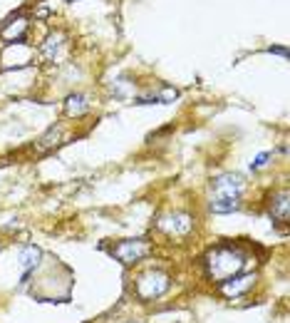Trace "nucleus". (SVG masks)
Here are the masks:
<instances>
[{"label": "nucleus", "mask_w": 290, "mask_h": 323, "mask_svg": "<svg viewBox=\"0 0 290 323\" xmlns=\"http://www.w3.org/2000/svg\"><path fill=\"white\" fill-rule=\"evenodd\" d=\"M256 286V273H236L231 279L221 281V294L228 296V298H238V296L248 294L251 289Z\"/></svg>", "instance_id": "6"}, {"label": "nucleus", "mask_w": 290, "mask_h": 323, "mask_svg": "<svg viewBox=\"0 0 290 323\" xmlns=\"http://www.w3.org/2000/svg\"><path fill=\"white\" fill-rule=\"evenodd\" d=\"M246 189V181L241 174H218L216 179H211V211L213 214H231L238 211L241 206V194Z\"/></svg>", "instance_id": "1"}, {"label": "nucleus", "mask_w": 290, "mask_h": 323, "mask_svg": "<svg viewBox=\"0 0 290 323\" xmlns=\"http://www.w3.org/2000/svg\"><path fill=\"white\" fill-rule=\"evenodd\" d=\"M87 110H89L87 95H82V92H75V95H70L65 100V115L67 117H82Z\"/></svg>", "instance_id": "8"}, {"label": "nucleus", "mask_w": 290, "mask_h": 323, "mask_svg": "<svg viewBox=\"0 0 290 323\" xmlns=\"http://www.w3.org/2000/svg\"><path fill=\"white\" fill-rule=\"evenodd\" d=\"M60 134H62V129H60V127H50V129H47V134H42V137H40V142H37L40 152H47V149L57 147V145H60Z\"/></svg>", "instance_id": "12"}, {"label": "nucleus", "mask_w": 290, "mask_h": 323, "mask_svg": "<svg viewBox=\"0 0 290 323\" xmlns=\"http://www.w3.org/2000/svg\"><path fill=\"white\" fill-rule=\"evenodd\" d=\"M203 264H206V271H208V276H211L213 281H226V279H231V276H236V273L243 271L246 256H243V251H238L236 246L223 244V246L211 249V251L206 254Z\"/></svg>", "instance_id": "2"}, {"label": "nucleus", "mask_w": 290, "mask_h": 323, "mask_svg": "<svg viewBox=\"0 0 290 323\" xmlns=\"http://www.w3.org/2000/svg\"><path fill=\"white\" fill-rule=\"evenodd\" d=\"M176 97H179V92L174 87H164L159 89V92H151V95H142V97H137V105H169V102H174Z\"/></svg>", "instance_id": "9"}, {"label": "nucleus", "mask_w": 290, "mask_h": 323, "mask_svg": "<svg viewBox=\"0 0 290 323\" xmlns=\"http://www.w3.org/2000/svg\"><path fill=\"white\" fill-rule=\"evenodd\" d=\"M270 157H273V152H263V154H258V157H256V159L251 162V169L256 172V169H261V167H265Z\"/></svg>", "instance_id": "13"}, {"label": "nucleus", "mask_w": 290, "mask_h": 323, "mask_svg": "<svg viewBox=\"0 0 290 323\" xmlns=\"http://www.w3.org/2000/svg\"><path fill=\"white\" fill-rule=\"evenodd\" d=\"M62 45H65V32H52L42 45H40V55L47 60V62H55L60 58V50H62Z\"/></svg>", "instance_id": "7"}, {"label": "nucleus", "mask_w": 290, "mask_h": 323, "mask_svg": "<svg viewBox=\"0 0 290 323\" xmlns=\"http://www.w3.org/2000/svg\"><path fill=\"white\" fill-rule=\"evenodd\" d=\"M270 214L278 216L280 221H288V192L280 189L275 197V204H270Z\"/></svg>", "instance_id": "11"}, {"label": "nucleus", "mask_w": 290, "mask_h": 323, "mask_svg": "<svg viewBox=\"0 0 290 323\" xmlns=\"http://www.w3.org/2000/svg\"><path fill=\"white\" fill-rule=\"evenodd\" d=\"M40 256H42V254H40V249H37V246H32V244L25 246V249L20 251V266H23V271H25V273H23V284L28 281L30 273L35 271V266H37V261H40Z\"/></svg>", "instance_id": "10"}, {"label": "nucleus", "mask_w": 290, "mask_h": 323, "mask_svg": "<svg viewBox=\"0 0 290 323\" xmlns=\"http://www.w3.org/2000/svg\"><path fill=\"white\" fill-rule=\"evenodd\" d=\"M270 55H280V58H288V50L285 48H268Z\"/></svg>", "instance_id": "14"}, {"label": "nucleus", "mask_w": 290, "mask_h": 323, "mask_svg": "<svg viewBox=\"0 0 290 323\" xmlns=\"http://www.w3.org/2000/svg\"><path fill=\"white\" fill-rule=\"evenodd\" d=\"M67 3H75V0H67Z\"/></svg>", "instance_id": "15"}, {"label": "nucleus", "mask_w": 290, "mask_h": 323, "mask_svg": "<svg viewBox=\"0 0 290 323\" xmlns=\"http://www.w3.org/2000/svg\"><path fill=\"white\" fill-rule=\"evenodd\" d=\"M169 286H171L169 273H164V271H159V268H149V271H144V273L137 279L134 294L139 296L142 301H154V298H161V296L166 294Z\"/></svg>", "instance_id": "3"}, {"label": "nucleus", "mask_w": 290, "mask_h": 323, "mask_svg": "<svg viewBox=\"0 0 290 323\" xmlns=\"http://www.w3.org/2000/svg\"><path fill=\"white\" fill-rule=\"evenodd\" d=\"M159 229L166 232L169 236H186L194 229V219L186 211H171L159 219Z\"/></svg>", "instance_id": "5"}, {"label": "nucleus", "mask_w": 290, "mask_h": 323, "mask_svg": "<svg viewBox=\"0 0 290 323\" xmlns=\"http://www.w3.org/2000/svg\"><path fill=\"white\" fill-rule=\"evenodd\" d=\"M151 254V244L144 239H124L112 246V256L117 261H122L124 266H132L137 261H142Z\"/></svg>", "instance_id": "4"}]
</instances>
